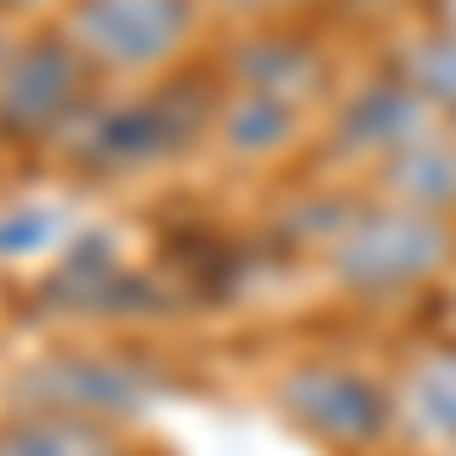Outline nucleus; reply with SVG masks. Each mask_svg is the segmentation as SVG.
<instances>
[{
	"label": "nucleus",
	"mask_w": 456,
	"mask_h": 456,
	"mask_svg": "<svg viewBox=\"0 0 456 456\" xmlns=\"http://www.w3.org/2000/svg\"><path fill=\"white\" fill-rule=\"evenodd\" d=\"M171 389L176 371L165 353L141 347L128 335H110V341H55V347L19 359L0 384V408L141 432L146 414L159 402H171Z\"/></svg>",
	"instance_id": "obj_1"
},
{
	"label": "nucleus",
	"mask_w": 456,
	"mask_h": 456,
	"mask_svg": "<svg viewBox=\"0 0 456 456\" xmlns=\"http://www.w3.org/2000/svg\"><path fill=\"white\" fill-rule=\"evenodd\" d=\"M316 268L353 305H408L456 274V219L347 195L329 244L316 249Z\"/></svg>",
	"instance_id": "obj_2"
},
{
	"label": "nucleus",
	"mask_w": 456,
	"mask_h": 456,
	"mask_svg": "<svg viewBox=\"0 0 456 456\" xmlns=\"http://www.w3.org/2000/svg\"><path fill=\"white\" fill-rule=\"evenodd\" d=\"M213 110H219V79L201 86V79L165 73L128 98H92L55 146L79 176L128 183V176H146L159 165H176L189 146L213 141Z\"/></svg>",
	"instance_id": "obj_3"
},
{
	"label": "nucleus",
	"mask_w": 456,
	"mask_h": 456,
	"mask_svg": "<svg viewBox=\"0 0 456 456\" xmlns=\"http://www.w3.org/2000/svg\"><path fill=\"white\" fill-rule=\"evenodd\" d=\"M268 408L329 456H378L395 444L389 371L353 353H292L262 378Z\"/></svg>",
	"instance_id": "obj_4"
},
{
	"label": "nucleus",
	"mask_w": 456,
	"mask_h": 456,
	"mask_svg": "<svg viewBox=\"0 0 456 456\" xmlns=\"http://www.w3.org/2000/svg\"><path fill=\"white\" fill-rule=\"evenodd\" d=\"M201 19L208 0H73L61 12V37L92 79L104 73L122 86H152L195 49Z\"/></svg>",
	"instance_id": "obj_5"
},
{
	"label": "nucleus",
	"mask_w": 456,
	"mask_h": 456,
	"mask_svg": "<svg viewBox=\"0 0 456 456\" xmlns=\"http://www.w3.org/2000/svg\"><path fill=\"white\" fill-rule=\"evenodd\" d=\"M92 73L61 31L25 37L0 61V134L6 141H61L68 122L92 104Z\"/></svg>",
	"instance_id": "obj_6"
},
{
	"label": "nucleus",
	"mask_w": 456,
	"mask_h": 456,
	"mask_svg": "<svg viewBox=\"0 0 456 456\" xmlns=\"http://www.w3.org/2000/svg\"><path fill=\"white\" fill-rule=\"evenodd\" d=\"M438 116L420 104V92L402 79V73H378L365 79L359 92H347L335 116H329V134H322V159L341 165V171H378L389 152L414 141L420 128H432Z\"/></svg>",
	"instance_id": "obj_7"
},
{
	"label": "nucleus",
	"mask_w": 456,
	"mask_h": 456,
	"mask_svg": "<svg viewBox=\"0 0 456 456\" xmlns=\"http://www.w3.org/2000/svg\"><path fill=\"white\" fill-rule=\"evenodd\" d=\"M395 438L426 456H456V341L426 335L389 365Z\"/></svg>",
	"instance_id": "obj_8"
},
{
	"label": "nucleus",
	"mask_w": 456,
	"mask_h": 456,
	"mask_svg": "<svg viewBox=\"0 0 456 456\" xmlns=\"http://www.w3.org/2000/svg\"><path fill=\"white\" fill-rule=\"evenodd\" d=\"M219 86H225V92H262V98L311 110L316 98H329V61H322V49L305 43V37L256 25V31H244L225 49Z\"/></svg>",
	"instance_id": "obj_9"
},
{
	"label": "nucleus",
	"mask_w": 456,
	"mask_h": 456,
	"mask_svg": "<svg viewBox=\"0 0 456 456\" xmlns=\"http://www.w3.org/2000/svg\"><path fill=\"white\" fill-rule=\"evenodd\" d=\"M371 195L395 201V208L432 213V219H456V128L432 122L402 152H389L371 171Z\"/></svg>",
	"instance_id": "obj_10"
},
{
	"label": "nucleus",
	"mask_w": 456,
	"mask_h": 456,
	"mask_svg": "<svg viewBox=\"0 0 456 456\" xmlns=\"http://www.w3.org/2000/svg\"><path fill=\"white\" fill-rule=\"evenodd\" d=\"M305 116H311V110H298V104L262 98V92H225V86H219L213 146H219L232 165L262 171V165H281L286 152L305 146Z\"/></svg>",
	"instance_id": "obj_11"
},
{
	"label": "nucleus",
	"mask_w": 456,
	"mask_h": 456,
	"mask_svg": "<svg viewBox=\"0 0 456 456\" xmlns=\"http://www.w3.org/2000/svg\"><path fill=\"white\" fill-rule=\"evenodd\" d=\"M141 432L61 414H0V456H134Z\"/></svg>",
	"instance_id": "obj_12"
},
{
	"label": "nucleus",
	"mask_w": 456,
	"mask_h": 456,
	"mask_svg": "<svg viewBox=\"0 0 456 456\" xmlns=\"http://www.w3.org/2000/svg\"><path fill=\"white\" fill-rule=\"evenodd\" d=\"M395 73L420 92V104L456 128V25H438V31H420L402 43L395 55Z\"/></svg>",
	"instance_id": "obj_13"
},
{
	"label": "nucleus",
	"mask_w": 456,
	"mask_h": 456,
	"mask_svg": "<svg viewBox=\"0 0 456 456\" xmlns=\"http://www.w3.org/2000/svg\"><path fill=\"white\" fill-rule=\"evenodd\" d=\"M208 6H219L225 19H244V25H274V19L311 6V0H208Z\"/></svg>",
	"instance_id": "obj_14"
},
{
	"label": "nucleus",
	"mask_w": 456,
	"mask_h": 456,
	"mask_svg": "<svg viewBox=\"0 0 456 456\" xmlns=\"http://www.w3.org/2000/svg\"><path fill=\"white\" fill-rule=\"evenodd\" d=\"M73 0H0V12H25V19H37V12H68Z\"/></svg>",
	"instance_id": "obj_15"
},
{
	"label": "nucleus",
	"mask_w": 456,
	"mask_h": 456,
	"mask_svg": "<svg viewBox=\"0 0 456 456\" xmlns=\"http://www.w3.org/2000/svg\"><path fill=\"white\" fill-rule=\"evenodd\" d=\"M444 335H451V341H456V292H451V329H444Z\"/></svg>",
	"instance_id": "obj_16"
},
{
	"label": "nucleus",
	"mask_w": 456,
	"mask_h": 456,
	"mask_svg": "<svg viewBox=\"0 0 456 456\" xmlns=\"http://www.w3.org/2000/svg\"><path fill=\"white\" fill-rule=\"evenodd\" d=\"M402 456H426V451H402Z\"/></svg>",
	"instance_id": "obj_17"
},
{
	"label": "nucleus",
	"mask_w": 456,
	"mask_h": 456,
	"mask_svg": "<svg viewBox=\"0 0 456 456\" xmlns=\"http://www.w3.org/2000/svg\"><path fill=\"white\" fill-rule=\"evenodd\" d=\"M134 456H152V451H146V444H141V451H134Z\"/></svg>",
	"instance_id": "obj_18"
},
{
	"label": "nucleus",
	"mask_w": 456,
	"mask_h": 456,
	"mask_svg": "<svg viewBox=\"0 0 456 456\" xmlns=\"http://www.w3.org/2000/svg\"><path fill=\"white\" fill-rule=\"evenodd\" d=\"M0 61H6V49H0Z\"/></svg>",
	"instance_id": "obj_19"
}]
</instances>
